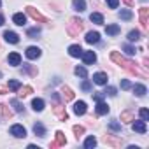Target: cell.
Instances as JSON below:
<instances>
[{
    "mask_svg": "<svg viewBox=\"0 0 149 149\" xmlns=\"http://www.w3.org/2000/svg\"><path fill=\"white\" fill-rule=\"evenodd\" d=\"M111 60L114 61V63H118L121 68H125V70H128L132 76H140V77H147V74L146 72H142V70H139V67L133 63V61H130V60H126L123 54H119L118 51H112L111 53Z\"/></svg>",
    "mask_w": 149,
    "mask_h": 149,
    "instance_id": "cell-1",
    "label": "cell"
},
{
    "mask_svg": "<svg viewBox=\"0 0 149 149\" xmlns=\"http://www.w3.org/2000/svg\"><path fill=\"white\" fill-rule=\"evenodd\" d=\"M83 30V21L79 18H70L68 19V25H67V32L70 37H76L79 35V32Z\"/></svg>",
    "mask_w": 149,
    "mask_h": 149,
    "instance_id": "cell-2",
    "label": "cell"
},
{
    "mask_svg": "<svg viewBox=\"0 0 149 149\" xmlns=\"http://www.w3.org/2000/svg\"><path fill=\"white\" fill-rule=\"evenodd\" d=\"M26 13H28V16H32L35 21H39V23H47V18L42 16L35 7H30V6H28V7H26Z\"/></svg>",
    "mask_w": 149,
    "mask_h": 149,
    "instance_id": "cell-3",
    "label": "cell"
},
{
    "mask_svg": "<svg viewBox=\"0 0 149 149\" xmlns=\"http://www.w3.org/2000/svg\"><path fill=\"white\" fill-rule=\"evenodd\" d=\"M139 14H140V25H142V28L147 30V26H149V9L147 7H140Z\"/></svg>",
    "mask_w": 149,
    "mask_h": 149,
    "instance_id": "cell-4",
    "label": "cell"
},
{
    "mask_svg": "<svg viewBox=\"0 0 149 149\" xmlns=\"http://www.w3.org/2000/svg\"><path fill=\"white\" fill-rule=\"evenodd\" d=\"M54 114L58 116V119H60V121H67V119H68V114H67L65 107H63L60 102H54Z\"/></svg>",
    "mask_w": 149,
    "mask_h": 149,
    "instance_id": "cell-5",
    "label": "cell"
},
{
    "mask_svg": "<svg viewBox=\"0 0 149 149\" xmlns=\"http://www.w3.org/2000/svg\"><path fill=\"white\" fill-rule=\"evenodd\" d=\"M54 137H56V139H54V142H51V147H53V149L67 144V139H65V133H63V132H60V130H58V132L54 133Z\"/></svg>",
    "mask_w": 149,
    "mask_h": 149,
    "instance_id": "cell-6",
    "label": "cell"
},
{
    "mask_svg": "<svg viewBox=\"0 0 149 149\" xmlns=\"http://www.w3.org/2000/svg\"><path fill=\"white\" fill-rule=\"evenodd\" d=\"M11 135H14L18 139H23V137H26V130L21 125H13L11 126Z\"/></svg>",
    "mask_w": 149,
    "mask_h": 149,
    "instance_id": "cell-7",
    "label": "cell"
},
{
    "mask_svg": "<svg viewBox=\"0 0 149 149\" xmlns=\"http://www.w3.org/2000/svg\"><path fill=\"white\" fill-rule=\"evenodd\" d=\"M40 54H42V51H40L39 47H35V46H30V47L26 49V58H30V60H37Z\"/></svg>",
    "mask_w": 149,
    "mask_h": 149,
    "instance_id": "cell-8",
    "label": "cell"
},
{
    "mask_svg": "<svg viewBox=\"0 0 149 149\" xmlns=\"http://www.w3.org/2000/svg\"><path fill=\"white\" fill-rule=\"evenodd\" d=\"M93 83L95 84H107V74H104V72H97V74H93Z\"/></svg>",
    "mask_w": 149,
    "mask_h": 149,
    "instance_id": "cell-9",
    "label": "cell"
},
{
    "mask_svg": "<svg viewBox=\"0 0 149 149\" xmlns=\"http://www.w3.org/2000/svg\"><path fill=\"white\" fill-rule=\"evenodd\" d=\"M81 56H83V61H84L86 65H91V63L97 61V54H95L93 51H86V53H83Z\"/></svg>",
    "mask_w": 149,
    "mask_h": 149,
    "instance_id": "cell-10",
    "label": "cell"
},
{
    "mask_svg": "<svg viewBox=\"0 0 149 149\" xmlns=\"http://www.w3.org/2000/svg\"><path fill=\"white\" fill-rule=\"evenodd\" d=\"M7 61H9V65H13V67L21 65V56H19V53H11V54L7 56Z\"/></svg>",
    "mask_w": 149,
    "mask_h": 149,
    "instance_id": "cell-11",
    "label": "cell"
},
{
    "mask_svg": "<svg viewBox=\"0 0 149 149\" xmlns=\"http://www.w3.org/2000/svg\"><path fill=\"white\" fill-rule=\"evenodd\" d=\"M4 39L7 40V42H11V44H18L19 42V37H18V33H14V32H4Z\"/></svg>",
    "mask_w": 149,
    "mask_h": 149,
    "instance_id": "cell-12",
    "label": "cell"
},
{
    "mask_svg": "<svg viewBox=\"0 0 149 149\" xmlns=\"http://www.w3.org/2000/svg\"><path fill=\"white\" fill-rule=\"evenodd\" d=\"M133 121H135V119H133ZM132 128H133V132H137V133H146V130H147L146 121H135V123L132 125Z\"/></svg>",
    "mask_w": 149,
    "mask_h": 149,
    "instance_id": "cell-13",
    "label": "cell"
},
{
    "mask_svg": "<svg viewBox=\"0 0 149 149\" xmlns=\"http://www.w3.org/2000/svg\"><path fill=\"white\" fill-rule=\"evenodd\" d=\"M74 112H76L77 116H83L86 114V102H76V105H74Z\"/></svg>",
    "mask_w": 149,
    "mask_h": 149,
    "instance_id": "cell-14",
    "label": "cell"
},
{
    "mask_svg": "<svg viewBox=\"0 0 149 149\" xmlns=\"http://www.w3.org/2000/svg\"><path fill=\"white\" fill-rule=\"evenodd\" d=\"M61 95H63L65 102H72V100H74V91H72L68 86H61Z\"/></svg>",
    "mask_w": 149,
    "mask_h": 149,
    "instance_id": "cell-15",
    "label": "cell"
},
{
    "mask_svg": "<svg viewBox=\"0 0 149 149\" xmlns=\"http://www.w3.org/2000/svg\"><path fill=\"white\" fill-rule=\"evenodd\" d=\"M13 21H14L18 26H23V25L26 23V16H25L23 13H16V14L13 16Z\"/></svg>",
    "mask_w": 149,
    "mask_h": 149,
    "instance_id": "cell-16",
    "label": "cell"
},
{
    "mask_svg": "<svg viewBox=\"0 0 149 149\" xmlns=\"http://www.w3.org/2000/svg\"><path fill=\"white\" fill-rule=\"evenodd\" d=\"M98 40H100L98 32H88V33H86V42H88V44H97Z\"/></svg>",
    "mask_w": 149,
    "mask_h": 149,
    "instance_id": "cell-17",
    "label": "cell"
},
{
    "mask_svg": "<svg viewBox=\"0 0 149 149\" xmlns=\"http://www.w3.org/2000/svg\"><path fill=\"white\" fill-rule=\"evenodd\" d=\"M32 109H33L35 112L44 111V100H42V98H33V100H32Z\"/></svg>",
    "mask_w": 149,
    "mask_h": 149,
    "instance_id": "cell-18",
    "label": "cell"
},
{
    "mask_svg": "<svg viewBox=\"0 0 149 149\" xmlns=\"http://www.w3.org/2000/svg\"><path fill=\"white\" fill-rule=\"evenodd\" d=\"M104 142L109 144V146H112V147H119V146H121V140L116 139V137H111V135H105V137H104Z\"/></svg>",
    "mask_w": 149,
    "mask_h": 149,
    "instance_id": "cell-19",
    "label": "cell"
},
{
    "mask_svg": "<svg viewBox=\"0 0 149 149\" xmlns=\"http://www.w3.org/2000/svg\"><path fill=\"white\" fill-rule=\"evenodd\" d=\"M68 54H70V56H74V58L81 56V54H83V49H81V46H77V44L70 46V47H68Z\"/></svg>",
    "mask_w": 149,
    "mask_h": 149,
    "instance_id": "cell-20",
    "label": "cell"
},
{
    "mask_svg": "<svg viewBox=\"0 0 149 149\" xmlns=\"http://www.w3.org/2000/svg\"><path fill=\"white\" fill-rule=\"evenodd\" d=\"M33 133H35L37 137H44V135H46L44 125H42V123H35V125H33Z\"/></svg>",
    "mask_w": 149,
    "mask_h": 149,
    "instance_id": "cell-21",
    "label": "cell"
},
{
    "mask_svg": "<svg viewBox=\"0 0 149 149\" xmlns=\"http://www.w3.org/2000/svg\"><path fill=\"white\" fill-rule=\"evenodd\" d=\"M133 119H135V116H133L132 111H125V112H121V121H123V123H132Z\"/></svg>",
    "mask_w": 149,
    "mask_h": 149,
    "instance_id": "cell-22",
    "label": "cell"
},
{
    "mask_svg": "<svg viewBox=\"0 0 149 149\" xmlns=\"http://www.w3.org/2000/svg\"><path fill=\"white\" fill-rule=\"evenodd\" d=\"M133 93H135L137 97H144V95L147 93V90H146L144 84H135V86H133Z\"/></svg>",
    "mask_w": 149,
    "mask_h": 149,
    "instance_id": "cell-23",
    "label": "cell"
},
{
    "mask_svg": "<svg viewBox=\"0 0 149 149\" xmlns=\"http://www.w3.org/2000/svg\"><path fill=\"white\" fill-rule=\"evenodd\" d=\"M90 19H91V21H93L95 25H102V23H104V16H102L100 13H91Z\"/></svg>",
    "mask_w": 149,
    "mask_h": 149,
    "instance_id": "cell-24",
    "label": "cell"
},
{
    "mask_svg": "<svg viewBox=\"0 0 149 149\" xmlns=\"http://www.w3.org/2000/svg\"><path fill=\"white\" fill-rule=\"evenodd\" d=\"M72 4H74V9L79 11V13H83L86 9V2H84V0H74Z\"/></svg>",
    "mask_w": 149,
    "mask_h": 149,
    "instance_id": "cell-25",
    "label": "cell"
},
{
    "mask_svg": "<svg viewBox=\"0 0 149 149\" xmlns=\"http://www.w3.org/2000/svg\"><path fill=\"white\" fill-rule=\"evenodd\" d=\"M105 32H107V35H118V33L121 32V28H119L118 25H109V26L105 28Z\"/></svg>",
    "mask_w": 149,
    "mask_h": 149,
    "instance_id": "cell-26",
    "label": "cell"
},
{
    "mask_svg": "<svg viewBox=\"0 0 149 149\" xmlns=\"http://www.w3.org/2000/svg\"><path fill=\"white\" fill-rule=\"evenodd\" d=\"M11 105L14 107V111H16V112H23V111H25L23 104H21V102H19L18 98H13V100H11Z\"/></svg>",
    "mask_w": 149,
    "mask_h": 149,
    "instance_id": "cell-27",
    "label": "cell"
},
{
    "mask_svg": "<svg viewBox=\"0 0 149 149\" xmlns=\"http://www.w3.org/2000/svg\"><path fill=\"white\" fill-rule=\"evenodd\" d=\"M107 112H109V105L104 102H98L97 104V114H107Z\"/></svg>",
    "mask_w": 149,
    "mask_h": 149,
    "instance_id": "cell-28",
    "label": "cell"
},
{
    "mask_svg": "<svg viewBox=\"0 0 149 149\" xmlns=\"http://www.w3.org/2000/svg\"><path fill=\"white\" fill-rule=\"evenodd\" d=\"M0 109H2V118H4V119H11V118H13V111H11L7 105H0Z\"/></svg>",
    "mask_w": 149,
    "mask_h": 149,
    "instance_id": "cell-29",
    "label": "cell"
},
{
    "mask_svg": "<svg viewBox=\"0 0 149 149\" xmlns=\"http://www.w3.org/2000/svg\"><path fill=\"white\" fill-rule=\"evenodd\" d=\"M26 35H28L30 39H37V37L40 35V28H37V26H35V28H28V30H26Z\"/></svg>",
    "mask_w": 149,
    "mask_h": 149,
    "instance_id": "cell-30",
    "label": "cell"
},
{
    "mask_svg": "<svg viewBox=\"0 0 149 149\" xmlns=\"http://www.w3.org/2000/svg\"><path fill=\"white\" fill-rule=\"evenodd\" d=\"M128 40H130V42H137V40H140V32H139V30H132V32L128 33Z\"/></svg>",
    "mask_w": 149,
    "mask_h": 149,
    "instance_id": "cell-31",
    "label": "cell"
},
{
    "mask_svg": "<svg viewBox=\"0 0 149 149\" xmlns=\"http://www.w3.org/2000/svg\"><path fill=\"white\" fill-rule=\"evenodd\" d=\"M32 91H33V90H32L30 86H25V88H21V86H19V93H18V95H19L21 98H25V97H28Z\"/></svg>",
    "mask_w": 149,
    "mask_h": 149,
    "instance_id": "cell-32",
    "label": "cell"
},
{
    "mask_svg": "<svg viewBox=\"0 0 149 149\" xmlns=\"http://www.w3.org/2000/svg\"><path fill=\"white\" fill-rule=\"evenodd\" d=\"M97 146V139L95 137H88L86 140H84V147L86 149H91V147H95Z\"/></svg>",
    "mask_w": 149,
    "mask_h": 149,
    "instance_id": "cell-33",
    "label": "cell"
},
{
    "mask_svg": "<svg viewBox=\"0 0 149 149\" xmlns=\"http://www.w3.org/2000/svg\"><path fill=\"white\" fill-rule=\"evenodd\" d=\"M74 72H76V76H79V77H86L88 76V70L84 67H76V70H74Z\"/></svg>",
    "mask_w": 149,
    "mask_h": 149,
    "instance_id": "cell-34",
    "label": "cell"
},
{
    "mask_svg": "<svg viewBox=\"0 0 149 149\" xmlns=\"http://www.w3.org/2000/svg\"><path fill=\"white\" fill-rule=\"evenodd\" d=\"M119 18H121V19H125V21H128V19H132V11H128V9H125V11H121V13H119Z\"/></svg>",
    "mask_w": 149,
    "mask_h": 149,
    "instance_id": "cell-35",
    "label": "cell"
},
{
    "mask_svg": "<svg viewBox=\"0 0 149 149\" xmlns=\"http://www.w3.org/2000/svg\"><path fill=\"white\" fill-rule=\"evenodd\" d=\"M72 130H74V133H76V139H79V137L84 133V126H79V125H76Z\"/></svg>",
    "mask_w": 149,
    "mask_h": 149,
    "instance_id": "cell-36",
    "label": "cell"
},
{
    "mask_svg": "<svg viewBox=\"0 0 149 149\" xmlns=\"http://www.w3.org/2000/svg\"><path fill=\"white\" fill-rule=\"evenodd\" d=\"M123 49H125V53H126V54H130V56H133V54H135V47H133V46H130V44H123Z\"/></svg>",
    "mask_w": 149,
    "mask_h": 149,
    "instance_id": "cell-37",
    "label": "cell"
},
{
    "mask_svg": "<svg viewBox=\"0 0 149 149\" xmlns=\"http://www.w3.org/2000/svg\"><path fill=\"white\" fill-rule=\"evenodd\" d=\"M19 81H9V90H13V91H18L19 90Z\"/></svg>",
    "mask_w": 149,
    "mask_h": 149,
    "instance_id": "cell-38",
    "label": "cell"
},
{
    "mask_svg": "<svg viewBox=\"0 0 149 149\" xmlns=\"http://www.w3.org/2000/svg\"><path fill=\"white\" fill-rule=\"evenodd\" d=\"M109 128H111L112 132H119V130H121V125H119L118 121H111V123H109Z\"/></svg>",
    "mask_w": 149,
    "mask_h": 149,
    "instance_id": "cell-39",
    "label": "cell"
},
{
    "mask_svg": "<svg viewBox=\"0 0 149 149\" xmlns=\"http://www.w3.org/2000/svg\"><path fill=\"white\" fill-rule=\"evenodd\" d=\"M105 95H109V97H116V88H112V86H109V88H105V91H104Z\"/></svg>",
    "mask_w": 149,
    "mask_h": 149,
    "instance_id": "cell-40",
    "label": "cell"
},
{
    "mask_svg": "<svg viewBox=\"0 0 149 149\" xmlns=\"http://www.w3.org/2000/svg\"><path fill=\"white\" fill-rule=\"evenodd\" d=\"M140 118H142V121H147L149 119V111L147 109H140Z\"/></svg>",
    "mask_w": 149,
    "mask_h": 149,
    "instance_id": "cell-41",
    "label": "cell"
},
{
    "mask_svg": "<svg viewBox=\"0 0 149 149\" xmlns=\"http://www.w3.org/2000/svg\"><path fill=\"white\" fill-rule=\"evenodd\" d=\"M105 2L109 4V7H111V9H116V7H118V4H119V0H105Z\"/></svg>",
    "mask_w": 149,
    "mask_h": 149,
    "instance_id": "cell-42",
    "label": "cell"
},
{
    "mask_svg": "<svg viewBox=\"0 0 149 149\" xmlns=\"http://www.w3.org/2000/svg\"><path fill=\"white\" fill-rule=\"evenodd\" d=\"M121 88H123V90H130V88H132V84H130V81H126V79H123V81H121Z\"/></svg>",
    "mask_w": 149,
    "mask_h": 149,
    "instance_id": "cell-43",
    "label": "cell"
},
{
    "mask_svg": "<svg viewBox=\"0 0 149 149\" xmlns=\"http://www.w3.org/2000/svg\"><path fill=\"white\" fill-rule=\"evenodd\" d=\"M83 90H84V91H91V83H90V81H84V83H83Z\"/></svg>",
    "mask_w": 149,
    "mask_h": 149,
    "instance_id": "cell-44",
    "label": "cell"
},
{
    "mask_svg": "<svg viewBox=\"0 0 149 149\" xmlns=\"http://www.w3.org/2000/svg\"><path fill=\"white\" fill-rule=\"evenodd\" d=\"M93 98H95V100H97V102H102V100H104V97H102V95H100V93H97V95H95V97H93Z\"/></svg>",
    "mask_w": 149,
    "mask_h": 149,
    "instance_id": "cell-45",
    "label": "cell"
},
{
    "mask_svg": "<svg viewBox=\"0 0 149 149\" xmlns=\"http://www.w3.org/2000/svg\"><path fill=\"white\" fill-rule=\"evenodd\" d=\"M7 93V88H4V86H0V95H6Z\"/></svg>",
    "mask_w": 149,
    "mask_h": 149,
    "instance_id": "cell-46",
    "label": "cell"
},
{
    "mask_svg": "<svg viewBox=\"0 0 149 149\" xmlns=\"http://www.w3.org/2000/svg\"><path fill=\"white\" fill-rule=\"evenodd\" d=\"M123 2H125L126 6H133V0H123Z\"/></svg>",
    "mask_w": 149,
    "mask_h": 149,
    "instance_id": "cell-47",
    "label": "cell"
},
{
    "mask_svg": "<svg viewBox=\"0 0 149 149\" xmlns=\"http://www.w3.org/2000/svg\"><path fill=\"white\" fill-rule=\"evenodd\" d=\"M2 25H4V16L0 14V26H2Z\"/></svg>",
    "mask_w": 149,
    "mask_h": 149,
    "instance_id": "cell-48",
    "label": "cell"
},
{
    "mask_svg": "<svg viewBox=\"0 0 149 149\" xmlns=\"http://www.w3.org/2000/svg\"><path fill=\"white\" fill-rule=\"evenodd\" d=\"M0 6H2V2H0Z\"/></svg>",
    "mask_w": 149,
    "mask_h": 149,
    "instance_id": "cell-49",
    "label": "cell"
}]
</instances>
